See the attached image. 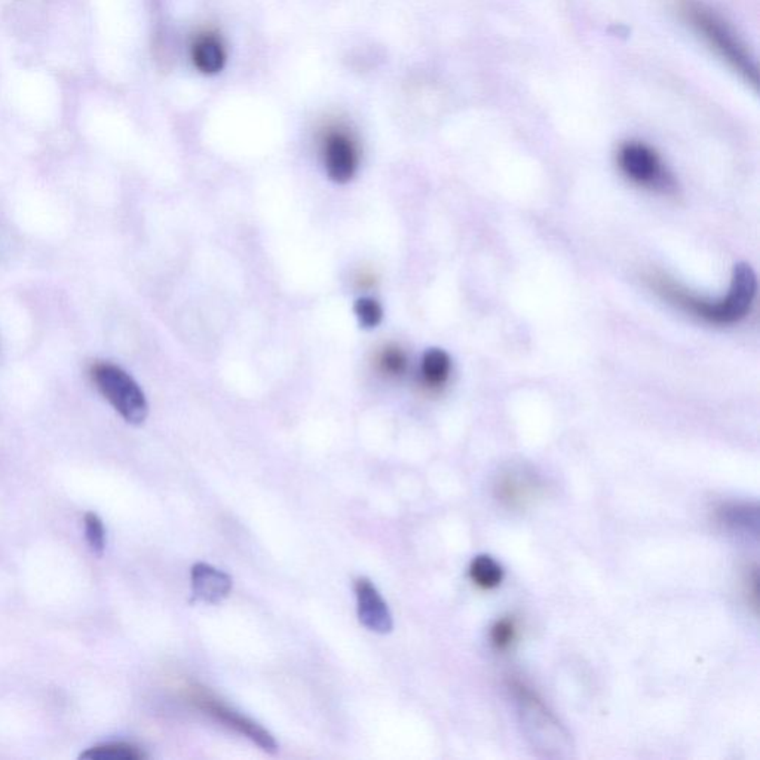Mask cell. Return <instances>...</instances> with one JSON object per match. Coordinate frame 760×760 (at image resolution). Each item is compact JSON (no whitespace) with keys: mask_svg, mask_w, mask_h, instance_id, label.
I'll return each instance as SVG.
<instances>
[{"mask_svg":"<svg viewBox=\"0 0 760 760\" xmlns=\"http://www.w3.org/2000/svg\"><path fill=\"white\" fill-rule=\"evenodd\" d=\"M646 281L655 293L663 297L664 301L716 326H731L745 320L752 311L757 293L756 273L747 263L736 264L732 272L728 294L719 301H708L696 296L664 273H651L647 275Z\"/></svg>","mask_w":760,"mask_h":760,"instance_id":"6da1fadb","label":"cell"},{"mask_svg":"<svg viewBox=\"0 0 760 760\" xmlns=\"http://www.w3.org/2000/svg\"><path fill=\"white\" fill-rule=\"evenodd\" d=\"M680 14L689 23L692 29L707 42V45L728 63L741 78L753 86H757V65L745 42L732 29L724 16L715 9L696 0H682Z\"/></svg>","mask_w":760,"mask_h":760,"instance_id":"7a4b0ae2","label":"cell"},{"mask_svg":"<svg viewBox=\"0 0 760 760\" xmlns=\"http://www.w3.org/2000/svg\"><path fill=\"white\" fill-rule=\"evenodd\" d=\"M618 165L622 174L638 186L661 193H675L676 180L664 165L663 159L646 143H622L618 151Z\"/></svg>","mask_w":760,"mask_h":760,"instance_id":"3957f363","label":"cell"},{"mask_svg":"<svg viewBox=\"0 0 760 760\" xmlns=\"http://www.w3.org/2000/svg\"><path fill=\"white\" fill-rule=\"evenodd\" d=\"M93 379L98 390L126 422L140 425L147 418L146 397L130 374L112 364H97Z\"/></svg>","mask_w":760,"mask_h":760,"instance_id":"277c9868","label":"cell"},{"mask_svg":"<svg viewBox=\"0 0 760 760\" xmlns=\"http://www.w3.org/2000/svg\"><path fill=\"white\" fill-rule=\"evenodd\" d=\"M321 156L327 175L334 183L354 179L360 165V146L348 126L333 123L322 131Z\"/></svg>","mask_w":760,"mask_h":760,"instance_id":"5b68a950","label":"cell"},{"mask_svg":"<svg viewBox=\"0 0 760 760\" xmlns=\"http://www.w3.org/2000/svg\"><path fill=\"white\" fill-rule=\"evenodd\" d=\"M189 699L202 712L212 716L214 719L219 720L229 728L240 732L241 735L247 736L249 740L259 745L264 752H278L277 741L266 729L262 728L261 725L249 719L247 716L241 715V713L235 712L233 708L228 707L226 704L222 703L220 699L212 696L210 692L205 691L202 687L192 685L189 687Z\"/></svg>","mask_w":760,"mask_h":760,"instance_id":"8992f818","label":"cell"},{"mask_svg":"<svg viewBox=\"0 0 760 760\" xmlns=\"http://www.w3.org/2000/svg\"><path fill=\"white\" fill-rule=\"evenodd\" d=\"M355 596L358 619L362 626L379 635L390 633L394 627L392 614L373 582L367 577H358L355 581Z\"/></svg>","mask_w":760,"mask_h":760,"instance_id":"52a82bcc","label":"cell"},{"mask_svg":"<svg viewBox=\"0 0 760 760\" xmlns=\"http://www.w3.org/2000/svg\"><path fill=\"white\" fill-rule=\"evenodd\" d=\"M191 579L192 591L196 600L210 605L223 602L232 590V577L207 563L193 565Z\"/></svg>","mask_w":760,"mask_h":760,"instance_id":"ba28073f","label":"cell"},{"mask_svg":"<svg viewBox=\"0 0 760 760\" xmlns=\"http://www.w3.org/2000/svg\"><path fill=\"white\" fill-rule=\"evenodd\" d=\"M191 60L200 74L205 76L219 74L228 60L222 37L212 30L198 33L192 41Z\"/></svg>","mask_w":760,"mask_h":760,"instance_id":"9c48e42d","label":"cell"},{"mask_svg":"<svg viewBox=\"0 0 760 760\" xmlns=\"http://www.w3.org/2000/svg\"><path fill=\"white\" fill-rule=\"evenodd\" d=\"M537 490L535 480L521 469L505 472L498 480V498L512 508L528 504L537 495Z\"/></svg>","mask_w":760,"mask_h":760,"instance_id":"30bf717a","label":"cell"},{"mask_svg":"<svg viewBox=\"0 0 760 760\" xmlns=\"http://www.w3.org/2000/svg\"><path fill=\"white\" fill-rule=\"evenodd\" d=\"M451 360L448 352L439 348L429 350L423 354L420 362V376L428 388L437 390L443 387L450 378Z\"/></svg>","mask_w":760,"mask_h":760,"instance_id":"8fae6325","label":"cell"},{"mask_svg":"<svg viewBox=\"0 0 760 760\" xmlns=\"http://www.w3.org/2000/svg\"><path fill=\"white\" fill-rule=\"evenodd\" d=\"M469 577L477 587L493 590L504 581V569L490 556H477L469 566Z\"/></svg>","mask_w":760,"mask_h":760,"instance_id":"7c38bea8","label":"cell"},{"mask_svg":"<svg viewBox=\"0 0 760 760\" xmlns=\"http://www.w3.org/2000/svg\"><path fill=\"white\" fill-rule=\"evenodd\" d=\"M717 516L722 525L728 526L732 530H745V532H757V508L750 505L731 504L724 505L717 509Z\"/></svg>","mask_w":760,"mask_h":760,"instance_id":"4fadbf2b","label":"cell"},{"mask_svg":"<svg viewBox=\"0 0 760 760\" xmlns=\"http://www.w3.org/2000/svg\"><path fill=\"white\" fill-rule=\"evenodd\" d=\"M146 755L133 745L126 743H110V745H95L82 753L81 760H142Z\"/></svg>","mask_w":760,"mask_h":760,"instance_id":"5bb4252c","label":"cell"},{"mask_svg":"<svg viewBox=\"0 0 760 760\" xmlns=\"http://www.w3.org/2000/svg\"><path fill=\"white\" fill-rule=\"evenodd\" d=\"M379 369L390 378L403 376L409 367L406 352L399 346L390 345L380 352L378 358Z\"/></svg>","mask_w":760,"mask_h":760,"instance_id":"9a60e30c","label":"cell"},{"mask_svg":"<svg viewBox=\"0 0 760 760\" xmlns=\"http://www.w3.org/2000/svg\"><path fill=\"white\" fill-rule=\"evenodd\" d=\"M354 312L364 329H376L382 322L383 310L380 303L371 297H361L355 301Z\"/></svg>","mask_w":760,"mask_h":760,"instance_id":"2e32d148","label":"cell"},{"mask_svg":"<svg viewBox=\"0 0 760 760\" xmlns=\"http://www.w3.org/2000/svg\"><path fill=\"white\" fill-rule=\"evenodd\" d=\"M85 537L91 549L95 554H102L106 547V530L100 517L93 512L85 516Z\"/></svg>","mask_w":760,"mask_h":760,"instance_id":"e0dca14e","label":"cell"},{"mask_svg":"<svg viewBox=\"0 0 760 760\" xmlns=\"http://www.w3.org/2000/svg\"><path fill=\"white\" fill-rule=\"evenodd\" d=\"M492 643L498 649H507L511 646L517 637L516 624L511 619H500L492 628Z\"/></svg>","mask_w":760,"mask_h":760,"instance_id":"ac0fdd59","label":"cell"}]
</instances>
